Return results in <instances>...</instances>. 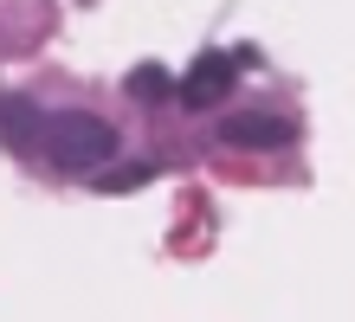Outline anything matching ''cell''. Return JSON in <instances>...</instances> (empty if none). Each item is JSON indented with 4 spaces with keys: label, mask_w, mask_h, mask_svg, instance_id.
I'll return each instance as SVG.
<instances>
[{
    "label": "cell",
    "mask_w": 355,
    "mask_h": 322,
    "mask_svg": "<svg viewBox=\"0 0 355 322\" xmlns=\"http://www.w3.org/2000/svg\"><path fill=\"white\" fill-rule=\"evenodd\" d=\"M39 155H46L58 175H91L116 155V129L91 116V110H58L39 123Z\"/></svg>",
    "instance_id": "cell-1"
},
{
    "label": "cell",
    "mask_w": 355,
    "mask_h": 322,
    "mask_svg": "<svg viewBox=\"0 0 355 322\" xmlns=\"http://www.w3.org/2000/svg\"><path fill=\"white\" fill-rule=\"evenodd\" d=\"M233 84H239V58L200 52L194 64H187V78L175 84V103H181V110H214V103L233 97Z\"/></svg>",
    "instance_id": "cell-2"
},
{
    "label": "cell",
    "mask_w": 355,
    "mask_h": 322,
    "mask_svg": "<svg viewBox=\"0 0 355 322\" xmlns=\"http://www.w3.org/2000/svg\"><path fill=\"white\" fill-rule=\"evenodd\" d=\"M291 136H297V123L265 116V110H239V116H226V129H220V142H233V148H284Z\"/></svg>",
    "instance_id": "cell-3"
},
{
    "label": "cell",
    "mask_w": 355,
    "mask_h": 322,
    "mask_svg": "<svg viewBox=\"0 0 355 322\" xmlns=\"http://www.w3.org/2000/svg\"><path fill=\"white\" fill-rule=\"evenodd\" d=\"M39 110L33 97H0V148H13V155H39Z\"/></svg>",
    "instance_id": "cell-4"
},
{
    "label": "cell",
    "mask_w": 355,
    "mask_h": 322,
    "mask_svg": "<svg viewBox=\"0 0 355 322\" xmlns=\"http://www.w3.org/2000/svg\"><path fill=\"white\" fill-rule=\"evenodd\" d=\"M130 97L149 103V110H162V103H175V78L162 71V64H136L130 71Z\"/></svg>",
    "instance_id": "cell-5"
},
{
    "label": "cell",
    "mask_w": 355,
    "mask_h": 322,
    "mask_svg": "<svg viewBox=\"0 0 355 322\" xmlns=\"http://www.w3.org/2000/svg\"><path fill=\"white\" fill-rule=\"evenodd\" d=\"M149 175H155V161H123V168L103 161V168H91V187L97 193H130V187H142Z\"/></svg>",
    "instance_id": "cell-6"
}]
</instances>
